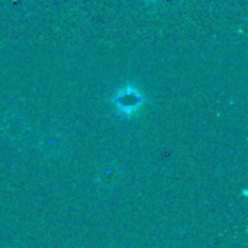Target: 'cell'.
Masks as SVG:
<instances>
[{
	"label": "cell",
	"mask_w": 248,
	"mask_h": 248,
	"mask_svg": "<svg viewBox=\"0 0 248 248\" xmlns=\"http://www.w3.org/2000/svg\"><path fill=\"white\" fill-rule=\"evenodd\" d=\"M144 96L141 90L135 84H126L122 89L116 92V94L112 97V103L118 112L119 116L122 118H131L135 113H138L142 108L144 103Z\"/></svg>",
	"instance_id": "1"
}]
</instances>
